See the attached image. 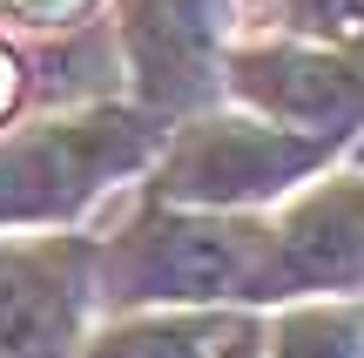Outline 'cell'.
<instances>
[{"instance_id": "cell-1", "label": "cell", "mask_w": 364, "mask_h": 358, "mask_svg": "<svg viewBox=\"0 0 364 358\" xmlns=\"http://www.w3.org/2000/svg\"><path fill=\"white\" fill-rule=\"evenodd\" d=\"M142 122L129 115H88V122H48L0 149V216H68L108 169L142 156Z\"/></svg>"}, {"instance_id": "cell-2", "label": "cell", "mask_w": 364, "mask_h": 358, "mask_svg": "<svg viewBox=\"0 0 364 358\" xmlns=\"http://www.w3.org/2000/svg\"><path fill=\"white\" fill-rule=\"evenodd\" d=\"M311 162H324V142H304L290 129H257V122H203L176 142L162 189L182 203H243L277 196Z\"/></svg>"}, {"instance_id": "cell-3", "label": "cell", "mask_w": 364, "mask_h": 358, "mask_svg": "<svg viewBox=\"0 0 364 358\" xmlns=\"http://www.w3.org/2000/svg\"><path fill=\"white\" fill-rule=\"evenodd\" d=\"M135 81L156 108H182L209 88L223 41V0H122Z\"/></svg>"}, {"instance_id": "cell-4", "label": "cell", "mask_w": 364, "mask_h": 358, "mask_svg": "<svg viewBox=\"0 0 364 358\" xmlns=\"http://www.w3.org/2000/svg\"><path fill=\"white\" fill-rule=\"evenodd\" d=\"M230 81L243 102L290 122V135H304V142L311 135H351V122H358L351 61H324V54H297V48H257V54H236Z\"/></svg>"}, {"instance_id": "cell-5", "label": "cell", "mask_w": 364, "mask_h": 358, "mask_svg": "<svg viewBox=\"0 0 364 358\" xmlns=\"http://www.w3.org/2000/svg\"><path fill=\"white\" fill-rule=\"evenodd\" d=\"M257 230L230 223H156L129 251V298H223L243 291Z\"/></svg>"}, {"instance_id": "cell-6", "label": "cell", "mask_w": 364, "mask_h": 358, "mask_svg": "<svg viewBox=\"0 0 364 358\" xmlns=\"http://www.w3.org/2000/svg\"><path fill=\"white\" fill-rule=\"evenodd\" d=\"M75 278L54 257H0V358H68L75 338Z\"/></svg>"}, {"instance_id": "cell-7", "label": "cell", "mask_w": 364, "mask_h": 358, "mask_svg": "<svg viewBox=\"0 0 364 358\" xmlns=\"http://www.w3.org/2000/svg\"><path fill=\"white\" fill-rule=\"evenodd\" d=\"M277 251H284L290 284H358V189H351V176L331 196L304 203Z\"/></svg>"}, {"instance_id": "cell-8", "label": "cell", "mask_w": 364, "mask_h": 358, "mask_svg": "<svg viewBox=\"0 0 364 358\" xmlns=\"http://www.w3.org/2000/svg\"><path fill=\"white\" fill-rule=\"evenodd\" d=\"M277 358H358V318L338 311H297L277 325Z\"/></svg>"}, {"instance_id": "cell-9", "label": "cell", "mask_w": 364, "mask_h": 358, "mask_svg": "<svg viewBox=\"0 0 364 358\" xmlns=\"http://www.w3.org/2000/svg\"><path fill=\"white\" fill-rule=\"evenodd\" d=\"M203 325H129V332L102 338L95 358H203Z\"/></svg>"}, {"instance_id": "cell-10", "label": "cell", "mask_w": 364, "mask_h": 358, "mask_svg": "<svg viewBox=\"0 0 364 358\" xmlns=\"http://www.w3.org/2000/svg\"><path fill=\"white\" fill-rule=\"evenodd\" d=\"M290 7V21L297 27H311V34H351V21H358V0H284Z\"/></svg>"}, {"instance_id": "cell-11", "label": "cell", "mask_w": 364, "mask_h": 358, "mask_svg": "<svg viewBox=\"0 0 364 358\" xmlns=\"http://www.w3.org/2000/svg\"><path fill=\"white\" fill-rule=\"evenodd\" d=\"M7 14H27V21H61V14H75L81 0H0Z\"/></svg>"}, {"instance_id": "cell-12", "label": "cell", "mask_w": 364, "mask_h": 358, "mask_svg": "<svg viewBox=\"0 0 364 358\" xmlns=\"http://www.w3.org/2000/svg\"><path fill=\"white\" fill-rule=\"evenodd\" d=\"M216 358H263V345H257V332H236L230 345H223Z\"/></svg>"}, {"instance_id": "cell-13", "label": "cell", "mask_w": 364, "mask_h": 358, "mask_svg": "<svg viewBox=\"0 0 364 358\" xmlns=\"http://www.w3.org/2000/svg\"><path fill=\"white\" fill-rule=\"evenodd\" d=\"M14 88H21V75H14V61L0 54V115H7V102H14Z\"/></svg>"}]
</instances>
